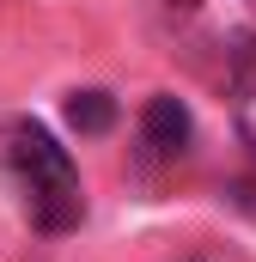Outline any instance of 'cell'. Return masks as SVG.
I'll return each instance as SVG.
<instances>
[{"instance_id":"2","label":"cell","mask_w":256,"mask_h":262,"mask_svg":"<svg viewBox=\"0 0 256 262\" xmlns=\"http://www.w3.org/2000/svg\"><path fill=\"white\" fill-rule=\"evenodd\" d=\"M165 18L207 79L244 85L256 73V0H165Z\"/></svg>"},{"instance_id":"1","label":"cell","mask_w":256,"mask_h":262,"mask_svg":"<svg viewBox=\"0 0 256 262\" xmlns=\"http://www.w3.org/2000/svg\"><path fill=\"white\" fill-rule=\"evenodd\" d=\"M6 165L25 189L31 226L37 232H73L86 220V189H79V165L67 159V146L43 122H12L6 128Z\"/></svg>"},{"instance_id":"5","label":"cell","mask_w":256,"mask_h":262,"mask_svg":"<svg viewBox=\"0 0 256 262\" xmlns=\"http://www.w3.org/2000/svg\"><path fill=\"white\" fill-rule=\"evenodd\" d=\"M238 134H244V146H256V92L238 98Z\"/></svg>"},{"instance_id":"3","label":"cell","mask_w":256,"mask_h":262,"mask_svg":"<svg viewBox=\"0 0 256 262\" xmlns=\"http://www.w3.org/2000/svg\"><path fill=\"white\" fill-rule=\"evenodd\" d=\"M140 146H146V159H177L189 146V104L171 98V92L146 98V110H140Z\"/></svg>"},{"instance_id":"4","label":"cell","mask_w":256,"mask_h":262,"mask_svg":"<svg viewBox=\"0 0 256 262\" xmlns=\"http://www.w3.org/2000/svg\"><path fill=\"white\" fill-rule=\"evenodd\" d=\"M67 122L79 134H110V122H116L110 92H67Z\"/></svg>"}]
</instances>
